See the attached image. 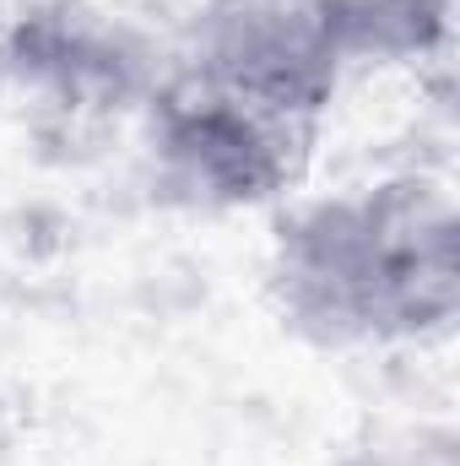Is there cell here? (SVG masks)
I'll use <instances>...</instances> for the list:
<instances>
[{"instance_id":"cell-1","label":"cell","mask_w":460,"mask_h":466,"mask_svg":"<svg viewBox=\"0 0 460 466\" xmlns=\"http://www.w3.org/2000/svg\"><path fill=\"white\" fill-rule=\"evenodd\" d=\"M455 282L450 190L417 174L304 207L282 223L271 255V293L287 326L325 348L445 331Z\"/></svg>"},{"instance_id":"cell-2","label":"cell","mask_w":460,"mask_h":466,"mask_svg":"<svg viewBox=\"0 0 460 466\" xmlns=\"http://www.w3.org/2000/svg\"><path fill=\"white\" fill-rule=\"evenodd\" d=\"M320 136V115L244 93L233 82L168 66L146 98V147L157 185L185 207H260L298 185Z\"/></svg>"},{"instance_id":"cell-3","label":"cell","mask_w":460,"mask_h":466,"mask_svg":"<svg viewBox=\"0 0 460 466\" xmlns=\"http://www.w3.org/2000/svg\"><path fill=\"white\" fill-rule=\"evenodd\" d=\"M174 60L325 119L352 66L342 0H206Z\"/></svg>"},{"instance_id":"cell-4","label":"cell","mask_w":460,"mask_h":466,"mask_svg":"<svg viewBox=\"0 0 460 466\" xmlns=\"http://www.w3.org/2000/svg\"><path fill=\"white\" fill-rule=\"evenodd\" d=\"M5 71L33 109L60 119H109L135 104L146 109L163 82L152 49L125 22L76 0L22 16L5 44Z\"/></svg>"},{"instance_id":"cell-5","label":"cell","mask_w":460,"mask_h":466,"mask_svg":"<svg viewBox=\"0 0 460 466\" xmlns=\"http://www.w3.org/2000/svg\"><path fill=\"white\" fill-rule=\"evenodd\" d=\"M342 466H455V451H450V440H406V445L363 451Z\"/></svg>"}]
</instances>
